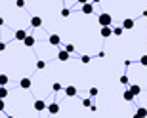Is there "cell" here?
<instances>
[{"mask_svg":"<svg viewBox=\"0 0 147 118\" xmlns=\"http://www.w3.org/2000/svg\"><path fill=\"white\" fill-rule=\"evenodd\" d=\"M2 25H4V19H2V17H0V27H2Z\"/></svg>","mask_w":147,"mask_h":118,"instance_id":"d6a6232c","label":"cell"},{"mask_svg":"<svg viewBox=\"0 0 147 118\" xmlns=\"http://www.w3.org/2000/svg\"><path fill=\"white\" fill-rule=\"evenodd\" d=\"M80 61H82V63H90V55H82Z\"/></svg>","mask_w":147,"mask_h":118,"instance_id":"d4e9b609","label":"cell"},{"mask_svg":"<svg viewBox=\"0 0 147 118\" xmlns=\"http://www.w3.org/2000/svg\"><path fill=\"white\" fill-rule=\"evenodd\" d=\"M4 50H6V44H4V42H0V52H4Z\"/></svg>","mask_w":147,"mask_h":118,"instance_id":"4dcf8cb0","label":"cell"},{"mask_svg":"<svg viewBox=\"0 0 147 118\" xmlns=\"http://www.w3.org/2000/svg\"><path fill=\"white\" fill-rule=\"evenodd\" d=\"M92 2H94V4H98V2H101V0H92Z\"/></svg>","mask_w":147,"mask_h":118,"instance_id":"836d02e7","label":"cell"},{"mask_svg":"<svg viewBox=\"0 0 147 118\" xmlns=\"http://www.w3.org/2000/svg\"><path fill=\"white\" fill-rule=\"evenodd\" d=\"M92 11H94V4H92V2H86V4H82V13L90 15Z\"/></svg>","mask_w":147,"mask_h":118,"instance_id":"5b68a950","label":"cell"},{"mask_svg":"<svg viewBox=\"0 0 147 118\" xmlns=\"http://www.w3.org/2000/svg\"><path fill=\"white\" fill-rule=\"evenodd\" d=\"M71 15V10H69V8H63V10H61V17H69Z\"/></svg>","mask_w":147,"mask_h":118,"instance_id":"ffe728a7","label":"cell"},{"mask_svg":"<svg viewBox=\"0 0 147 118\" xmlns=\"http://www.w3.org/2000/svg\"><path fill=\"white\" fill-rule=\"evenodd\" d=\"M13 36H16V40H25V38H27V32L23 31V29H19V31H16V34H13Z\"/></svg>","mask_w":147,"mask_h":118,"instance_id":"7c38bea8","label":"cell"},{"mask_svg":"<svg viewBox=\"0 0 147 118\" xmlns=\"http://www.w3.org/2000/svg\"><path fill=\"white\" fill-rule=\"evenodd\" d=\"M42 25V17H38V15H34V17H31V27H34V29H38Z\"/></svg>","mask_w":147,"mask_h":118,"instance_id":"ba28073f","label":"cell"},{"mask_svg":"<svg viewBox=\"0 0 147 118\" xmlns=\"http://www.w3.org/2000/svg\"><path fill=\"white\" fill-rule=\"evenodd\" d=\"M65 95L67 97H75L76 95V88L75 86H67L65 88Z\"/></svg>","mask_w":147,"mask_h":118,"instance_id":"4fadbf2b","label":"cell"},{"mask_svg":"<svg viewBox=\"0 0 147 118\" xmlns=\"http://www.w3.org/2000/svg\"><path fill=\"white\" fill-rule=\"evenodd\" d=\"M52 88H54V91H59V90H61V88H63V86H61L59 82H55V84H54V86H52Z\"/></svg>","mask_w":147,"mask_h":118,"instance_id":"cb8c5ba5","label":"cell"},{"mask_svg":"<svg viewBox=\"0 0 147 118\" xmlns=\"http://www.w3.org/2000/svg\"><path fill=\"white\" fill-rule=\"evenodd\" d=\"M16 6H17V8H23V6H25V0H17Z\"/></svg>","mask_w":147,"mask_h":118,"instance_id":"4316f807","label":"cell"},{"mask_svg":"<svg viewBox=\"0 0 147 118\" xmlns=\"http://www.w3.org/2000/svg\"><path fill=\"white\" fill-rule=\"evenodd\" d=\"M31 86H33L31 78H21V80H19V88H21V90H31Z\"/></svg>","mask_w":147,"mask_h":118,"instance_id":"7a4b0ae2","label":"cell"},{"mask_svg":"<svg viewBox=\"0 0 147 118\" xmlns=\"http://www.w3.org/2000/svg\"><path fill=\"white\" fill-rule=\"evenodd\" d=\"M136 116H147V109H143V107L136 109Z\"/></svg>","mask_w":147,"mask_h":118,"instance_id":"ac0fdd59","label":"cell"},{"mask_svg":"<svg viewBox=\"0 0 147 118\" xmlns=\"http://www.w3.org/2000/svg\"><path fill=\"white\" fill-rule=\"evenodd\" d=\"M140 65H143V67H147V54L140 57Z\"/></svg>","mask_w":147,"mask_h":118,"instance_id":"44dd1931","label":"cell"},{"mask_svg":"<svg viewBox=\"0 0 147 118\" xmlns=\"http://www.w3.org/2000/svg\"><path fill=\"white\" fill-rule=\"evenodd\" d=\"M23 44H25L27 48H33L34 44H36V40H34V36H31V34H27V38L23 40Z\"/></svg>","mask_w":147,"mask_h":118,"instance_id":"30bf717a","label":"cell"},{"mask_svg":"<svg viewBox=\"0 0 147 118\" xmlns=\"http://www.w3.org/2000/svg\"><path fill=\"white\" fill-rule=\"evenodd\" d=\"M82 105L84 107H92V99H82Z\"/></svg>","mask_w":147,"mask_h":118,"instance_id":"603a6c76","label":"cell"},{"mask_svg":"<svg viewBox=\"0 0 147 118\" xmlns=\"http://www.w3.org/2000/svg\"><path fill=\"white\" fill-rule=\"evenodd\" d=\"M98 23L99 25H101V27H105V25H111V23H113V17H111V13H101V15L98 17Z\"/></svg>","mask_w":147,"mask_h":118,"instance_id":"6da1fadb","label":"cell"},{"mask_svg":"<svg viewBox=\"0 0 147 118\" xmlns=\"http://www.w3.org/2000/svg\"><path fill=\"white\" fill-rule=\"evenodd\" d=\"M48 42L52 44V46H59V42H61V38H59V34H50V38H48Z\"/></svg>","mask_w":147,"mask_h":118,"instance_id":"52a82bcc","label":"cell"},{"mask_svg":"<svg viewBox=\"0 0 147 118\" xmlns=\"http://www.w3.org/2000/svg\"><path fill=\"white\" fill-rule=\"evenodd\" d=\"M90 95H92V97L98 95V88H90Z\"/></svg>","mask_w":147,"mask_h":118,"instance_id":"484cf974","label":"cell"},{"mask_svg":"<svg viewBox=\"0 0 147 118\" xmlns=\"http://www.w3.org/2000/svg\"><path fill=\"white\" fill-rule=\"evenodd\" d=\"M122 97H124V101H128V103H130V101H134V97H136V95L132 93V90H126L124 93H122Z\"/></svg>","mask_w":147,"mask_h":118,"instance_id":"5bb4252c","label":"cell"},{"mask_svg":"<svg viewBox=\"0 0 147 118\" xmlns=\"http://www.w3.org/2000/svg\"><path fill=\"white\" fill-rule=\"evenodd\" d=\"M69 55H71V52H67V50H61L59 54H57V59H59V61H69Z\"/></svg>","mask_w":147,"mask_h":118,"instance_id":"8fae6325","label":"cell"},{"mask_svg":"<svg viewBox=\"0 0 147 118\" xmlns=\"http://www.w3.org/2000/svg\"><path fill=\"white\" fill-rule=\"evenodd\" d=\"M44 109H48V107H46V103H44L42 99H36V101H34V111H38V113H42Z\"/></svg>","mask_w":147,"mask_h":118,"instance_id":"8992f818","label":"cell"},{"mask_svg":"<svg viewBox=\"0 0 147 118\" xmlns=\"http://www.w3.org/2000/svg\"><path fill=\"white\" fill-rule=\"evenodd\" d=\"M78 4H86V2H90V0H76Z\"/></svg>","mask_w":147,"mask_h":118,"instance_id":"1f68e13d","label":"cell"},{"mask_svg":"<svg viewBox=\"0 0 147 118\" xmlns=\"http://www.w3.org/2000/svg\"><path fill=\"white\" fill-rule=\"evenodd\" d=\"M120 84H128V76H120Z\"/></svg>","mask_w":147,"mask_h":118,"instance_id":"83f0119b","label":"cell"},{"mask_svg":"<svg viewBox=\"0 0 147 118\" xmlns=\"http://www.w3.org/2000/svg\"><path fill=\"white\" fill-rule=\"evenodd\" d=\"M124 31H126L124 27H115V29H113V34H115V36H120Z\"/></svg>","mask_w":147,"mask_h":118,"instance_id":"e0dca14e","label":"cell"},{"mask_svg":"<svg viewBox=\"0 0 147 118\" xmlns=\"http://www.w3.org/2000/svg\"><path fill=\"white\" fill-rule=\"evenodd\" d=\"M65 50H67V52H71V54H73V52H75V46H73V44H69V46H67Z\"/></svg>","mask_w":147,"mask_h":118,"instance_id":"f1b7e54d","label":"cell"},{"mask_svg":"<svg viewBox=\"0 0 147 118\" xmlns=\"http://www.w3.org/2000/svg\"><path fill=\"white\" fill-rule=\"evenodd\" d=\"M130 90H132V93H134V95H140V93H142V88L138 86V84H132Z\"/></svg>","mask_w":147,"mask_h":118,"instance_id":"9a60e30c","label":"cell"},{"mask_svg":"<svg viewBox=\"0 0 147 118\" xmlns=\"http://www.w3.org/2000/svg\"><path fill=\"white\" fill-rule=\"evenodd\" d=\"M10 82V78H8V74H0V86H6Z\"/></svg>","mask_w":147,"mask_h":118,"instance_id":"d6986e66","label":"cell"},{"mask_svg":"<svg viewBox=\"0 0 147 118\" xmlns=\"http://www.w3.org/2000/svg\"><path fill=\"white\" fill-rule=\"evenodd\" d=\"M48 113L50 114H57V113H59V103H50V105H48Z\"/></svg>","mask_w":147,"mask_h":118,"instance_id":"277c9868","label":"cell"},{"mask_svg":"<svg viewBox=\"0 0 147 118\" xmlns=\"http://www.w3.org/2000/svg\"><path fill=\"white\" fill-rule=\"evenodd\" d=\"M2 111H4V99L0 97V113H2Z\"/></svg>","mask_w":147,"mask_h":118,"instance_id":"f546056e","label":"cell"},{"mask_svg":"<svg viewBox=\"0 0 147 118\" xmlns=\"http://www.w3.org/2000/svg\"><path fill=\"white\" fill-rule=\"evenodd\" d=\"M8 93H10V91H8V88H6V86H0V97H2V99H6V97H8Z\"/></svg>","mask_w":147,"mask_h":118,"instance_id":"2e32d148","label":"cell"},{"mask_svg":"<svg viewBox=\"0 0 147 118\" xmlns=\"http://www.w3.org/2000/svg\"><path fill=\"white\" fill-rule=\"evenodd\" d=\"M44 67H46V61H42V59H40V61H36V69H40V70H42Z\"/></svg>","mask_w":147,"mask_h":118,"instance_id":"7402d4cb","label":"cell"},{"mask_svg":"<svg viewBox=\"0 0 147 118\" xmlns=\"http://www.w3.org/2000/svg\"><path fill=\"white\" fill-rule=\"evenodd\" d=\"M134 25H136V21H134V19H130V17L122 21V27H124L126 31H130V29H134Z\"/></svg>","mask_w":147,"mask_h":118,"instance_id":"9c48e42d","label":"cell"},{"mask_svg":"<svg viewBox=\"0 0 147 118\" xmlns=\"http://www.w3.org/2000/svg\"><path fill=\"white\" fill-rule=\"evenodd\" d=\"M99 32H101V36H103V38H109L111 34H113V29H111V25H105V27H101Z\"/></svg>","mask_w":147,"mask_h":118,"instance_id":"3957f363","label":"cell"}]
</instances>
